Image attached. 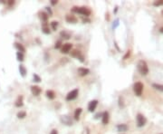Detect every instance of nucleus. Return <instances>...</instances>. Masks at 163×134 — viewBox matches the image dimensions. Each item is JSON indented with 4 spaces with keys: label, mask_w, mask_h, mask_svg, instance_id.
Wrapping results in <instances>:
<instances>
[{
    "label": "nucleus",
    "mask_w": 163,
    "mask_h": 134,
    "mask_svg": "<svg viewBox=\"0 0 163 134\" xmlns=\"http://www.w3.org/2000/svg\"><path fill=\"white\" fill-rule=\"evenodd\" d=\"M137 69L138 71L140 72V74L141 75H147L149 74V67H148V64L145 61L141 60L138 62L137 64Z\"/></svg>",
    "instance_id": "nucleus-1"
},
{
    "label": "nucleus",
    "mask_w": 163,
    "mask_h": 134,
    "mask_svg": "<svg viewBox=\"0 0 163 134\" xmlns=\"http://www.w3.org/2000/svg\"><path fill=\"white\" fill-rule=\"evenodd\" d=\"M72 12L77 14H81L83 15H85L86 17H88L91 15V10L87 7H84V6H82V7H78V6H74L72 8Z\"/></svg>",
    "instance_id": "nucleus-2"
},
{
    "label": "nucleus",
    "mask_w": 163,
    "mask_h": 134,
    "mask_svg": "<svg viewBox=\"0 0 163 134\" xmlns=\"http://www.w3.org/2000/svg\"><path fill=\"white\" fill-rule=\"evenodd\" d=\"M143 84L141 83V82H137V83H134L133 85V91H134V93L136 94V96H141L142 94V91H143Z\"/></svg>",
    "instance_id": "nucleus-3"
},
{
    "label": "nucleus",
    "mask_w": 163,
    "mask_h": 134,
    "mask_svg": "<svg viewBox=\"0 0 163 134\" xmlns=\"http://www.w3.org/2000/svg\"><path fill=\"white\" fill-rule=\"evenodd\" d=\"M60 121L63 124L66 125V126H72L74 124V121L69 115H62L60 117Z\"/></svg>",
    "instance_id": "nucleus-4"
},
{
    "label": "nucleus",
    "mask_w": 163,
    "mask_h": 134,
    "mask_svg": "<svg viewBox=\"0 0 163 134\" xmlns=\"http://www.w3.org/2000/svg\"><path fill=\"white\" fill-rule=\"evenodd\" d=\"M136 121H137V126L139 127V128H141V127H143L146 124L147 120L142 114L138 113L137 116H136Z\"/></svg>",
    "instance_id": "nucleus-5"
},
{
    "label": "nucleus",
    "mask_w": 163,
    "mask_h": 134,
    "mask_svg": "<svg viewBox=\"0 0 163 134\" xmlns=\"http://www.w3.org/2000/svg\"><path fill=\"white\" fill-rule=\"evenodd\" d=\"M78 93H79V90H78V89H74V90L71 91V92L67 94L65 99H66V101H72V100L77 98Z\"/></svg>",
    "instance_id": "nucleus-6"
},
{
    "label": "nucleus",
    "mask_w": 163,
    "mask_h": 134,
    "mask_svg": "<svg viewBox=\"0 0 163 134\" xmlns=\"http://www.w3.org/2000/svg\"><path fill=\"white\" fill-rule=\"evenodd\" d=\"M71 56L72 57H74V58H77L79 59L80 61H81L82 62H84V55L82 54L81 52L78 51V50H74V51L71 53Z\"/></svg>",
    "instance_id": "nucleus-7"
},
{
    "label": "nucleus",
    "mask_w": 163,
    "mask_h": 134,
    "mask_svg": "<svg viewBox=\"0 0 163 134\" xmlns=\"http://www.w3.org/2000/svg\"><path fill=\"white\" fill-rule=\"evenodd\" d=\"M97 105H98V101H97V100H93V101H90L89 105H88V111H89L90 112H94Z\"/></svg>",
    "instance_id": "nucleus-8"
},
{
    "label": "nucleus",
    "mask_w": 163,
    "mask_h": 134,
    "mask_svg": "<svg viewBox=\"0 0 163 134\" xmlns=\"http://www.w3.org/2000/svg\"><path fill=\"white\" fill-rule=\"evenodd\" d=\"M65 20H66L67 23H70V24H76L78 22V19L76 18V17L72 15H66Z\"/></svg>",
    "instance_id": "nucleus-9"
},
{
    "label": "nucleus",
    "mask_w": 163,
    "mask_h": 134,
    "mask_svg": "<svg viewBox=\"0 0 163 134\" xmlns=\"http://www.w3.org/2000/svg\"><path fill=\"white\" fill-rule=\"evenodd\" d=\"M31 92H32V93H33V95L38 96V95H40L42 90H41L40 87L37 86V85H33V86H31Z\"/></svg>",
    "instance_id": "nucleus-10"
},
{
    "label": "nucleus",
    "mask_w": 163,
    "mask_h": 134,
    "mask_svg": "<svg viewBox=\"0 0 163 134\" xmlns=\"http://www.w3.org/2000/svg\"><path fill=\"white\" fill-rule=\"evenodd\" d=\"M72 44H69V43H67V44H64L63 46H62V49H61V53H68L69 52L71 51V49H72Z\"/></svg>",
    "instance_id": "nucleus-11"
},
{
    "label": "nucleus",
    "mask_w": 163,
    "mask_h": 134,
    "mask_svg": "<svg viewBox=\"0 0 163 134\" xmlns=\"http://www.w3.org/2000/svg\"><path fill=\"white\" fill-rule=\"evenodd\" d=\"M78 74H79L80 76H85L90 74V70L88 68L80 67V68H78Z\"/></svg>",
    "instance_id": "nucleus-12"
},
{
    "label": "nucleus",
    "mask_w": 163,
    "mask_h": 134,
    "mask_svg": "<svg viewBox=\"0 0 163 134\" xmlns=\"http://www.w3.org/2000/svg\"><path fill=\"white\" fill-rule=\"evenodd\" d=\"M117 130H118L119 132H121V133H123V132H126L127 130H129V127L127 126L126 124H118L117 125Z\"/></svg>",
    "instance_id": "nucleus-13"
},
{
    "label": "nucleus",
    "mask_w": 163,
    "mask_h": 134,
    "mask_svg": "<svg viewBox=\"0 0 163 134\" xmlns=\"http://www.w3.org/2000/svg\"><path fill=\"white\" fill-rule=\"evenodd\" d=\"M23 100H24V97H23L22 95H19L18 97H17V101H15V107H18V108L22 107L23 105H24V101H23Z\"/></svg>",
    "instance_id": "nucleus-14"
},
{
    "label": "nucleus",
    "mask_w": 163,
    "mask_h": 134,
    "mask_svg": "<svg viewBox=\"0 0 163 134\" xmlns=\"http://www.w3.org/2000/svg\"><path fill=\"white\" fill-rule=\"evenodd\" d=\"M60 35H61V37H63V39H65V40H68V39L71 38L72 34H71L70 32L66 31V30H63V31L60 32Z\"/></svg>",
    "instance_id": "nucleus-15"
},
{
    "label": "nucleus",
    "mask_w": 163,
    "mask_h": 134,
    "mask_svg": "<svg viewBox=\"0 0 163 134\" xmlns=\"http://www.w3.org/2000/svg\"><path fill=\"white\" fill-rule=\"evenodd\" d=\"M102 124L106 125L109 123V113H108V112H104L103 113H102Z\"/></svg>",
    "instance_id": "nucleus-16"
},
{
    "label": "nucleus",
    "mask_w": 163,
    "mask_h": 134,
    "mask_svg": "<svg viewBox=\"0 0 163 134\" xmlns=\"http://www.w3.org/2000/svg\"><path fill=\"white\" fill-rule=\"evenodd\" d=\"M42 30H43V32L45 34V35H49V34H50V29H49V26H48V25H47L46 22L43 23Z\"/></svg>",
    "instance_id": "nucleus-17"
},
{
    "label": "nucleus",
    "mask_w": 163,
    "mask_h": 134,
    "mask_svg": "<svg viewBox=\"0 0 163 134\" xmlns=\"http://www.w3.org/2000/svg\"><path fill=\"white\" fill-rule=\"evenodd\" d=\"M19 73H20V74L23 76V77H25V76L26 75L27 71H26V68L25 67V65H23V64H20V65H19Z\"/></svg>",
    "instance_id": "nucleus-18"
},
{
    "label": "nucleus",
    "mask_w": 163,
    "mask_h": 134,
    "mask_svg": "<svg viewBox=\"0 0 163 134\" xmlns=\"http://www.w3.org/2000/svg\"><path fill=\"white\" fill-rule=\"evenodd\" d=\"M82 112H83V110H82V108H78V109H76L75 112H74V120H76V121H78V120L80 119V116H81Z\"/></svg>",
    "instance_id": "nucleus-19"
},
{
    "label": "nucleus",
    "mask_w": 163,
    "mask_h": 134,
    "mask_svg": "<svg viewBox=\"0 0 163 134\" xmlns=\"http://www.w3.org/2000/svg\"><path fill=\"white\" fill-rule=\"evenodd\" d=\"M15 48H17V49L18 50V52H20V53H24L25 52H26V48H25L24 46H23L21 44H18V43H15Z\"/></svg>",
    "instance_id": "nucleus-20"
},
{
    "label": "nucleus",
    "mask_w": 163,
    "mask_h": 134,
    "mask_svg": "<svg viewBox=\"0 0 163 134\" xmlns=\"http://www.w3.org/2000/svg\"><path fill=\"white\" fill-rule=\"evenodd\" d=\"M46 96H47V98H49L50 100H54V97H55V93H54V91L48 90V91H46Z\"/></svg>",
    "instance_id": "nucleus-21"
},
{
    "label": "nucleus",
    "mask_w": 163,
    "mask_h": 134,
    "mask_svg": "<svg viewBox=\"0 0 163 134\" xmlns=\"http://www.w3.org/2000/svg\"><path fill=\"white\" fill-rule=\"evenodd\" d=\"M152 87L159 92H163V85L159 84V83H152Z\"/></svg>",
    "instance_id": "nucleus-22"
},
{
    "label": "nucleus",
    "mask_w": 163,
    "mask_h": 134,
    "mask_svg": "<svg viewBox=\"0 0 163 134\" xmlns=\"http://www.w3.org/2000/svg\"><path fill=\"white\" fill-rule=\"evenodd\" d=\"M17 60L19 61V62H23L24 61V53H20V52H17Z\"/></svg>",
    "instance_id": "nucleus-23"
},
{
    "label": "nucleus",
    "mask_w": 163,
    "mask_h": 134,
    "mask_svg": "<svg viewBox=\"0 0 163 134\" xmlns=\"http://www.w3.org/2000/svg\"><path fill=\"white\" fill-rule=\"evenodd\" d=\"M40 17H41V19L44 21V23L46 22L47 19H48V15H47V14L44 13V12H42V13L40 14Z\"/></svg>",
    "instance_id": "nucleus-24"
},
{
    "label": "nucleus",
    "mask_w": 163,
    "mask_h": 134,
    "mask_svg": "<svg viewBox=\"0 0 163 134\" xmlns=\"http://www.w3.org/2000/svg\"><path fill=\"white\" fill-rule=\"evenodd\" d=\"M58 22L57 21H53L52 23H51V27H52V29L54 30V31H56V29H57L58 27Z\"/></svg>",
    "instance_id": "nucleus-25"
},
{
    "label": "nucleus",
    "mask_w": 163,
    "mask_h": 134,
    "mask_svg": "<svg viewBox=\"0 0 163 134\" xmlns=\"http://www.w3.org/2000/svg\"><path fill=\"white\" fill-rule=\"evenodd\" d=\"M25 117H26V112H19L18 113H17V118H19V119H24Z\"/></svg>",
    "instance_id": "nucleus-26"
},
{
    "label": "nucleus",
    "mask_w": 163,
    "mask_h": 134,
    "mask_svg": "<svg viewBox=\"0 0 163 134\" xmlns=\"http://www.w3.org/2000/svg\"><path fill=\"white\" fill-rule=\"evenodd\" d=\"M33 77H34V82H35V83H40L41 82V77L39 75H37L36 74H34Z\"/></svg>",
    "instance_id": "nucleus-27"
},
{
    "label": "nucleus",
    "mask_w": 163,
    "mask_h": 134,
    "mask_svg": "<svg viewBox=\"0 0 163 134\" xmlns=\"http://www.w3.org/2000/svg\"><path fill=\"white\" fill-rule=\"evenodd\" d=\"M154 6H163V0H158V1H155L153 3Z\"/></svg>",
    "instance_id": "nucleus-28"
},
{
    "label": "nucleus",
    "mask_w": 163,
    "mask_h": 134,
    "mask_svg": "<svg viewBox=\"0 0 163 134\" xmlns=\"http://www.w3.org/2000/svg\"><path fill=\"white\" fill-rule=\"evenodd\" d=\"M119 106L120 108H124V103H123V98L119 97Z\"/></svg>",
    "instance_id": "nucleus-29"
},
{
    "label": "nucleus",
    "mask_w": 163,
    "mask_h": 134,
    "mask_svg": "<svg viewBox=\"0 0 163 134\" xmlns=\"http://www.w3.org/2000/svg\"><path fill=\"white\" fill-rule=\"evenodd\" d=\"M62 46V41L61 40H59V41H57V42L55 43V45H54V48L55 49H59L60 47Z\"/></svg>",
    "instance_id": "nucleus-30"
},
{
    "label": "nucleus",
    "mask_w": 163,
    "mask_h": 134,
    "mask_svg": "<svg viewBox=\"0 0 163 134\" xmlns=\"http://www.w3.org/2000/svg\"><path fill=\"white\" fill-rule=\"evenodd\" d=\"M119 22H120V20H119V19H116V20L114 21V23L112 24V28H113V29H115L116 27H118V26H119Z\"/></svg>",
    "instance_id": "nucleus-31"
},
{
    "label": "nucleus",
    "mask_w": 163,
    "mask_h": 134,
    "mask_svg": "<svg viewBox=\"0 0 163 134\" xmlns=\"http://www.w3.org/2000/svg\"><path fill=\"white\" fill-rule=\"evenodd\" d=\"M131 53H132V52L129 50V51H127V53H126V54L123 56V60H126V59H128L129 57L131 56Z\"/></svg>",
    "instance_id": "nucleus-32"
},
{
    "label": "nucleus",
    "mask_w": 163,
    "mask_h": 134,
    "mask_svg": "<svg viewBox=\"0 0 163 134\" xmlns=\"http://www.w3.org/2000/svg\"><path fill=\"white\" fill-rule=\"evenodd\" d=\"M45 8H46V10L48 11L49 15H53V12H52V10H51V8H50V7H48V6H47V7H45Z\"/></svg>",
    "instance_id": "nucleus-33"
},
{
    "label": "nucleus",
    "mask_w": 163,
    "mask_h": 134,
    "mask_svg": "<svg viewBox=\"0 0 163 134\" xmlns=\"http://www.w3.org/2000/svg\"><path fill=\"white\" fill-rule=\"evenodd\" d=\"M83 22L84 23H90L91 22V20H90L89 18H84L83 19Z\"/></svg>",
    "instance_id": "nucleus-34"
},
{
    "label": "nucleus",
    "mask_w": 163,
    "mask_h": 134,
    "mask_svg": "<svg viewBox=\"0 0 163 134\" xmlns=\"http://www.w3.org/2000/svg\"><path fill=\"white\" fill-rule=\"evenodd\" d=\"M7 4L9 5V6H13L14 4H15V1H12V0H10V1H8Z\"/></svg>",
    "instance_id": "nucleus-35"
},
{
    "label": "nucleus",
    "mask_w": 163,
    "mask_h": 134,
    "mask_svg": "<svg viewBox=\"0 0 163 134\" xmlns=\"http://www.w3.org/2000/svg\"><path fill=\"white\" fill-rule=\"evenodd\" d=\"M57 2H58V1H55V0H52V1H51V4H52L53 6H55V5L57 4Z\"/></svg>",
    "instance_id": "nucleus-36"
},
{
    "label": "nucleus",
    "mask_w": 163,
    "mask_h": 134,
    "mask_svg": "<svg viewBox=\"0 0 163 134\" xmlns=\"http://www.w3.org/2000/svg\"><path fill=\"white\" fill-rule=\"evenodd\" d=\"M50 134H58L57 130H53L52 131H51V133H50Z\"/></svg>",
    "instance_id": "nucleus-37"
},
{
    "label": "nucleus",
    "mask_w": 163,
    "mask_h": 134,
    "mask_svg": "<svg viewBox=\"0 0 163 134\" xmlns=\"http://www.w3.org/2000/svg\"><path fill=\"white\" fill-rule=\"evenodd\" d=\"M86 134H90V131H89V129H86Z\"/></svg>",
    "instance_id": "nucleus-38"
},
{
    "label": "nucleus",
    "mask_w": 163,
    "mask_h": 134,
    "mask_svg": "<svg viewBox=\"0 0 163 134\" xmlns=\"http://www.w3.org/2000/svg\"><path fill=\"white\" fill-rule=\"evenodd\" d=\"M106 19H107V20H109V14H106Z\"/></svg>",
    "instance_id": "nucleus-39"
},
{
    "label": "nucleus",
    "mask_w": 163,
    "mask_h": 134,
    "mask_svg": "<svg viewBox=\"0 0 163 134\" xmlns=\"http://www.w3.org/2000/svg\"><path fill=\"white\" fill-rule=\"evenodd\" d=\"M159 32H160L161 34H163V27H161L160 29H159Z\"/></svg>",
    "instance_id": "nucleus-40"
},
{
    "label": "nucleus",
    "mask_w": 163,
    "mask_h": 134,
    "mask_svg": "<svg viewBox=\"0 0 163 134\" xmlns=\"http://www.w3.org/2000/svg\"><path fill=\"white\" fill-rule=\"evenodd\" d=\"M117 10H118V7H117V6H116V7H115V10H114V13H116Z\"/></svg>",
    "instance_id": "nucleus-41"
},
{
    "label": "nucleus",
    "mask_w": 163,
    "mask_h": 134,
    "mask_svg": "<svg viewBox=\"0 0 163 134\" xmlns=\"http://www.w3.org/2000/svg\"><path fill=\"white\" fill-rule=\"evenodd\" d=\"M161 15H163V9H162V10H161Z\"/></svg>",
    "instance_id": "nucleus-42"
},
{
    "label": "nucleus",
    "mask_w": 163,
    "mask_h": 134,
    "mask_svg": "<svg viewBox=\"0 0 163 134\" xmlns=\"http://www.w3.org/2000/svg\"><path fill=\"white\" fill-rule=\"evenodd\" d=\"M160 134H162V133H160Z\"/></svg>",
    "instance_id": "nucleus-43"
}]
</instances>
